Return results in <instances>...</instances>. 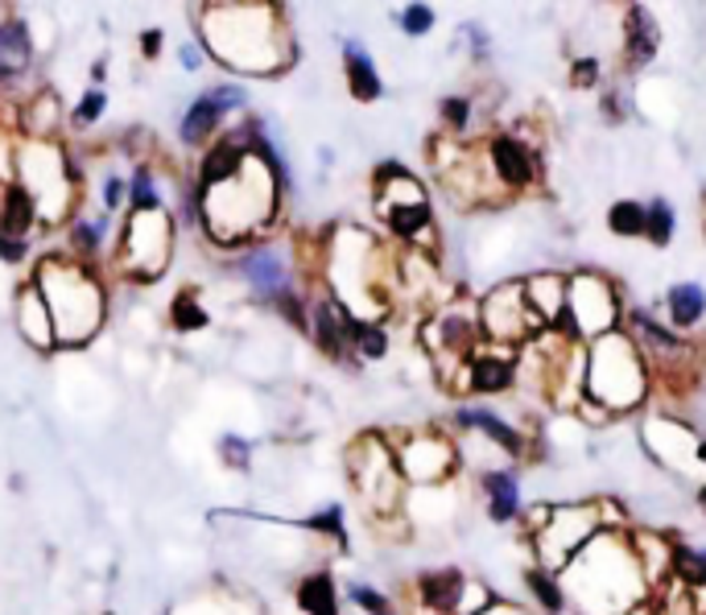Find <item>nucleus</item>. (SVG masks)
<instances>
[{
    "mask_svg": "<svg viewBox=\"0 0 706 615\" xmlns=\"http://www.w3.org/2000/svg\"><path fill=\"white\" fill-rule=\"evenodd\" d=\"M471 116H475V99H471V95H442V99H439L442 137L459 141V137H463V132L471 128Z\"/></svg>",
    "mask_w": 706,
    "mask_h": 615,
    "instance_id": "nucleus-37",
    "label": "nucleus"
},
{
    "mask_svg": "<svg viewBox=\"0 0 706 615\" xmlns=\"http://www.w3.org/2000/svg\"><path fill=\"white\" fill-rule=\"evenodd\" d=\"M624 301L612 277L603 273H570L566 277V315L554 322V335L566 343H596L603 335L624 331Z\"/></svg>",
    "mask_w": 706,
    "mask_h": 615,
    "instance_id": "nucleus-7",
    "label": "nucleus"
},
{
    "mask_svg": "<svg viewBox=\"0 0 706 615\" xmlns=\"http://www.w3.org/2000/svg\"><path fill=\"white\" fill-rule=\"evenodd\" d=\"M480 327H484V343L496 348H529L534 339L546 335V327L534 318L529 301H525V282H500L492 285L480 298Z\"/></svg>",
    "mask_w": 706,
    "mask_h": 615,
    "instance_id": "nucleus-11",
    "label": "nucleus"
},
{
    "mask_svg": "<svg viewBox=\"0 0 706 615\" xmlns=\"http://www.w3.org/2000/svg\"><path fill=\"white\" fill-rule=\"evenodd\" d=\"M207 92L220 99L228 116H235V112H249V104H252V99H249V87H244V83H211Z\"/></svg>",
    "mask_w": 706,
    "mask_h": 615,
    "instance_id": "nucleus-45",
    "label": "nucleus"
},
{
    "mask_svg": "<svg viewBox=\"0 0 706 615\" xmlns=\"http://www.w3.org/2000/svg\"><path fill=\"white\" fill-rule=\"evenodd\" d=\"M285 182L261 158H252L232 182L199 199V227L220 248H249L265 236L282 211Z\"/></svg>",
    "mask_w": 706,
    "mask_h": 615,
    "instance_id": "nucleus-3",
    "label": "nucleus"
},
{
    "mask_svg": "<svg viewBox=\"0 0 706 615\" xmlns=\"http://www.w3.org/2000/svg\"><path fill=\"white\" fill-rule=\"evenodd\" d=\"M310 343L318 348V356H327L330 363H356L351 360V348H347L344 306L330 298V294L310 298Z\"/></svg>",
    "mask_w": 706,
    "mask_h": 615,
    "instance_id": "nucleus-21",
    "label": "nucleus"
},
{
    "mask_svg": "<svg viewBox=\"0 0 706 615\" xmlns=\"http://www.w3.org/2000/svg\"><path fill=\"white\" fill-rule=\"evenodd\" d=\"M677 236V211L670 199H649L644 203V240L653 248H670Z\"/></svg>",
    "mask_w": 706,
    "mask_h": 615,
    "instance_id": "nucleus-35",
    "label": "nucleus"
},
{
    "mask_svg": "<svg viewBox=\"0 0 706 615\" xmlns=\"http://www.w3.org/2000/svg\"><path fill=\"white\" fill-rule=\"evenodd\" d=\"M215 455L228 471H249L252 467V442L244 434H220L215 438Z\"/></svg>",
    "mask_w": 706,
    "mask_h": 615,
    "instance_id": "nucleus-41",
    "label": "nucleus"
},
{
    "mask_svg": "<svg viewBox=\"0 0 706 615\" xmlns=\"http://www.w3.org/2000/svg\"><path fill=\"white\" fill-rule=\"evenodd\" d=\"M599 83H603V63H599V59L582 54V59L570 63V87H575V92H596Z\"/></svg>",
    "mask_w": 706,
    "mask_h": 615,
    "instance_id": "nucleus-44",
    "label": "nucleus"
},
{
    "mask_svg": "<svg viewBox=\"0 0 706 615\" xmlns=\"http://www.w3.org/2000/svg\"><path fill=\"white\" fill-rule=\"evenodd\" d=\"M128 211H166V194L157 187L149 161H133L128 170Z\"/></svg>",
    "mask_w": 706,
    "mask_h": 615,
    "instance_id": "nucleus-34",
    "label": "nucleus"
},
{
    "mask_svg": "<svg viewBox=\"0 0 706 615\" xmlns=\"http://www.w3.org/2000/svg\"><path fill=\"white\" fill-rule=\"evenodd\" d=\"M104 83H108V59L92 63V87H104Z\"/></svg>",
    "mask_w": 706,
    "mask_h": 615,
    "instance_id": "nucleus-50",
    "label": "nucleus"
},
{
    "mask_svg": "<svg viewBox=\"0 0 706 615\" xmlns=\"http://www.w3.org/2000/svg\"><path fill=\"white\" fill-rule=\"evenodd\" d=\"M608 529V505H558L549 508V521L537 529L534 541L537 566L562 574L599 533Z\"/></svg>",
    "mask_w": 706,
    "mask_h": 615,
    "instance_id": "nucleus-10",
    "label": "nucleus"
},
{
    "mask_svg": "<svg viewBox=\"0 0 706 615\" xmlns=\"http://www.w3.org/2000/svg\"><path fill=\"white\" fill-rule=\"evenodd\" d=\"M137 46H141L145 63H157V59H161V46H166V30H161V25H149V30H141Z\"/></svg>",
    "mask_w": 706,
    "mask_h": 615,
    "instance_id": "nucleus-49",
    "label": "nucleus"
},
{
    "mask_svg": "<svg viewBox=\"0 0 706 615\" xmlns=\"http://www.w3.org/2000/svg\"><path fill=\"white\" fill-rule=\"evenodd\" d=\"M306 529L318 537H330L339 550H347V517H344V505H327V508H318L314 517H306Z\"/></svg>",
    "mask_w": 706,
    "mask_h": 615,
    "instance_id": "nucleus-39",
    "label": "nucleus"
},
{
    "mask_svg": "<svg viewBox=\"0 0 706 615\" xmlns=\"http://www.w3.org/2000/svg\"><path fill=\"white\" fill-rule=\"evenodd\" d=\"M703 236H706V194H703Z\"/></svg>",
    "mask_w": 706,
    "mask_h": 615,
    "instance_id": "nucleus-53",
    "label": "nucleus"
},
{
    "mask_svg": "<svg viewBox=\"0 0 706 615\" xmlns=\"http://www.w3.org/2000/svg\"><path fill=\"white\" fill-rule=\"evenodd\" d=\"M13 322H17V335H21V339H25L33 351H54V348H59V339H54V318H50V306H46V294H42V285L33 282V273L21 285H17Z\"/></svg>",
    "mask_w": 706,
    "mask_h": 615,
    "instance_id": "nucleus-17",
    "label": "nucleus"
},
{
    "mask_svg": "<svg viewBox=\"0 0 706 615\" xmlns=\"http://www.w3.org/2000/svg\"><path fill=\"white\" fill-rule=\"evenodd\" d=\"M418 343L430 356L434 372L442 380H459L463 363L484 348V327H480V301L455 298V301H442L434 315L422 318L418 327Z\"/></svg>",
    "mask_w": 706,
    "mask_h": 615,
    "instance_id": "nucleus-8",
    "label": "nucleus"
},
{
    "mask_svg": "<svg viewBox=\"0 0 706 615\" xmlns=\"http://www.w3.org/2000/svg\"><path fill=\"white\" fill-rule=\"evenodd\" d=\"M439 25V13H434V4H425V0H413L405 4L401 13H397V30L405 33V38H430Z\"/></svg>",
    "mask_w": 706,
    "mask_h": 615,
    "instance_id": "nucleus-40",
    "label": "nucleus"
},
{
    "mask_svg": "<svg viewBox=\"0 0 706 615\" xmlns=\"http://www.w3.org/2000/svg\"><path fill=\"white\" fill-rule=\"evenodd\" d=\"M517 380H520V351L484 343V348L463 363L455 393L459 396H500V393H513Z\"/></svg>",
    "mask_w": 706,
    "mask_h": 615,
    "instance_id": "nucleus-15",
    "label": "nucleus"
},
{
    "mask_svg": "<svg viewBox=\"0 0 706 615\" xmlns=\"http://www.w3.org/2000/svg\"><path fill=\"white\" fill-rule=\"evenodd\" d=\"M706 318V289L698 282H677L665 294V327L674 331H694Z\"/></svg>",
    "mask_w": 706,
    "mask_h": 615,
    "instance_id": "nucleus-29",
    "label": "nucleus"
},
{
    "mask_svg": "<svg viewBox=\"0 0 706 615\" xmlns=\"http://www.w3.org/2000/svg\"><path fill=\"white\" fill-rule=\"evenodd\" d=\"M694 463H703L706 467V438H698V446H694Z\"/></svg>",
    "mask_w": 706,
    "mask_h": 615,
    "instance_id": "nucleus-51",
    "label": "nucleus"
},
{
    "mask_svg": "<svg viewBox=\"0 0 706 615\" xmlns=\"http://www.w3.org/2000/svg\"><path fill=\"white\" fill-rule=\"evenodd\" d=\"M294 603H298L302 615H344L339 612V586H335L330 570L302 574L298 586H294Z\"/></svg>",
    "mask_w": 706,
    "mask_h": 615,
    "instance_id": "nucleus-30",
    "label": "nucleus"
},
{
    "mask_svg": "<svg viewBox=\"0 0 706 615\" xmlns=\"http://www.w3.org/2000/svg\"><path fill=\"white\" fill-rule=\"evenodd\" d=\"M525 586H529V595H534V607L541 615H562L566 612V586H562V574H554L546 566H529L525 570Z\"/></svg>",
    "mask_w": 706,
    "mask_h": 615,
    "instance_id": "nucleus-32",
    "label": "nucleus"
},
{
    "mask_svg": "<svg viewBox=\"0 0 706 615\" xmlns=\"http://www.w3.org/2000/svg\"><path fill=\"white\" fill-rule=\"evenodd\" d=\"M653 389V368L636 348V339L628 331H612L587 343V401L582 413L591 422L620 417L644 405V396Z\"/></svg>",
    "mask_w": 706,
    "mask_h": 615,
    "instance_id": "nucleus-5",
    "label": "nucleus"
},
{
    "mask_svg": "<svg viewBox=\"0 0 706 615\" xmlns=\"http://www.w3.org/2000/svg\"><path fill=\"white\" fill-rule=\"evenodd\" d=\"M392 450H397V467L409 488H439L459 471V446L442 438L439 430H413Z\"/></svg>",
    "mask_w": 706,
    "mask_h": 615,
    "instance_id": "nucleus-13",
    "label": "nucleus"
},
{
    "mask_svg": "<svg viewBox=\"0 0 706 615\" xmlns=\"http://www.w3.org/2000/svg\"><path fill=\"white\" fill-rule=\"evenodd\" d=\"M347 475H351V488L360 496L368 512L377 521H397L401 508L409 500V484L401 479L397 467V450L384 434H360V438L347 446Z\"/></svg>",
    "mask_w": 706,
    "mask_h": 615,
    "instance_id": "nucleus-6",
    "label": "nucleus"
},
{
    "mask_svg": "<svg viewBox=\"0 0 706 615\" xmlns=\"http://www.w3.org/2000/svg\"><path fill=\"white\" fill-rule=\"evenodd\" d=\"M228 120H232V116L223 112V104L203 87V92L182 108V116H178V145L190 149V153H194V149L203 153L207 145H215L223 132H228Z\"/></svg>",
    "mask_w": 706,
    "mask_h": 615,
    "instance_id": "nucleus-18",
    "label": "nucleus"
},
{
    "mask_svg": "<svg viewBox=\"0 0 706 615\" xmlns=\"http://www.w3.org/2000/svg\"><path fill=\"white\" fill-rule=\"evenodd\" d=\"M496 607V591L484 583V579H467L463 586V600H459L455 615H487Z\"/></svg>",
    "mask_w": 706,
    "mask_h": 615,
    "instance_id": "nucleus-42",
    "label": "nucleus"
},
{
    "mask_svg": "<svg viewBox=\"0 0 706 615\" xmlns=\"http://www.w3.org/2000/svg\"><path fill=\"white\" fill-rule=\"evenodd\" d=\"M203 50L232 75H285L298 63V38L282 4H203L194 17Z\"/></svg>",
    "mask_w": 706,
    "mask_h": 615,
    "instance_id": "nucleus-1",
    "label": "nucleus"
},
{
    "mask_svg": "<svg viewBox=\"0 0 706 615\" xmlns=\"http://www.w3.org/2000/svg\"><path fill=\"white\" fill-rule=\"evenodd\" d=\"M99 203H104V215H112V211H128V174L99 178Z\"/></svg>",
    "mask_w": 706,
    "mask_h": 615,
    "instance_id": "nucleus-43",
    "label": "nucleus"
},
{
    "mask_svg": "<svg viewBox=\"0 0 706 615\" xmlns=\"http://www.w3.org/2000/svg\"><path fill=\"white\" fill-rule=\"evenodd\" d=\"M694 500H698V508H703V517H706V484L698 491H694Z\"/></svg>",
    "mask_w": 706,
    "mask_h": 615,
    "instance_id": "nucleus-52",
    "label": "nucleus"
},
{
    "mask_svg": "<svg viewBox=\"0 0 706 615\" xmlns=\"http://www.w3.org/2000/svg\"><path fill=\"white\" fill-rule=\"evenodd\" d=\"M108 227H112V215H75V220L66 223V248L63 253L78 265H92L99 268L104 265V248H108Z\"/></svg>",
    "mask_w": 706,
    "mask_h": 615,
    "instance_id": "nucleus-26",
    "label": "nucleus"
},
{
    "mask_svg": "<svg viewBox=\"0 0 706 615\" xmlns=\"http://www.w3.org/2000/svg\"><path fill=\"white\" fill-rule=\"evenodd\" d=\"M33 282L42 285V294H46L59 348L78 351L104 331V322H108V285L99 277V268L78 265L59 248V253H42L33 261Z\"/></svg>",
    "mask_w": 706,
    "mask_h": 615,
    "instance_id": "nucleus-4",
    "label": "nucleus"
},
{
    "mask_svg": "<svg viewBox=\"0 0 706 615\" xmlns=\"http://www.w3.org/2000/svg\"><path fill=\"white\" fill-rule=\"evenodd\" d=\"M525 301H529L537 322L546 331H554V322L566 315V277L562 273H534V277H525Z\"/></svg>",
    "mask_w": 706,
    "mask_h": 615,
    "instance_id": "nucleus-28",
    "label": "nucleus"
},
{
    "mask_svg": "<svg viewBox=\"0 0 706 615\" xmlns=\"http://www.w3.org/2000/svg\"><path fill=\"white\" fill-rule=\"evenodd\" d=\"M30 256H33L30 240H13V236H4V232H0V261H4V265L21 268Z\"/></svg>",
    "mask_w": 706,
    "mask_h": 615,
    "instance_id": "nucleus-47",
    "label": "nucleus"
},
{
    "mask_svg": "<svg viewBox=\"0 0 706 615\" xmlns=\"http://www.w3.org/2000/svg\"><path fill=\"white\" fill-rule=\"evenodd\" d=\"M344 83H347V95H351L356 104H377L380 95H384L380 66L360 38H344Z\"/></svg>",
    "mask_w": 706,
    "mask_h": 615,
    "instance_id": "nucleus-24",
    "label": "nucleus"
},
{
    "mask_svg": "<svg viewBox=\"0 0 706 615\" xmlns=\"http://www.w3.org/2000/svg\"><path fill=\"white\" fill-rule=\"evenodd\" d=\"M166 318H170V331H178V335H194V331H207V327H211V310H207L203 294H199L194 285H182V289L173 294Z\"/></svg>",
    "mask_w": 706,
    "mask_h": 615,
    "instance_id": "nucleus-31",
    "label": "nucleus"
},
{
    "mask_svg": "<svg viewBox=\"0 0 706 615\" xmlns=\"http://www.w3.org/2000/svg\"><path fill=\"white\" fill-rule=\"evenodd\" d=\"M17 116H21V120H17V132H21L25 141H59L66 128V108L50 83H42L38 92L25 95Z\"/></svg>",
    "mask_w": 706,
    "mask_h": 615,
    "instance_id": "nucleus-19",
    "label": "nucleus"
},
{
    "mask_svg": "<svg viewBox=\"0 0 706 615\" xmlns=\"http://www.w3.org/2000/svg\"><path fill=\"white\" fill-rule=\"evenodd\" d=\"M484 161L492 187L500 190L504 199L534 194L541 187V149L520 128H496L484 141Z\"/></svg>",
    "mask_w": 706,
    "mask_h": 615,
    "instance_id": "nucleus-12",
    "label": "nucleus"
},
{
    "mask_svg": "<svg viewBox=\"0 0 706 615\" xmlns=\"http://www.w3.org/2000/svg\"><path fill=\"white\" fill-rule=\"evenodd\" d=\"M480 491H484L487 517L496 524L520 521L525 512V500H520V479L508 467H492V471L480 475Z\"/></svg>",
    "mask_w": 706,
    "mask_h": 615,
    "instance_id": "nucleus-27",
    "label": "nucleus"
},
{
    "mask_svg": "<svg viewBox=\"0 0 706 615\" xmlns=\"http://www.w3.org/2000/svg\"><path fill=\"white\" fill-rule=\"evenodd\" d=\"M108 116V92L104 87H87V92L75 99V108L66 112V125L71 128H95Z\"/></svg>",
    "mask_w": 706,
    "mask_h": 615,
    "instance_id": "nucleus-38",
    "label": "nucleus"
},
{
    "mask_svg": "<svg viewBox=\"0 0 706 615\" xmlns=\"http://www.w3.org/2000/svg\"><path fill=\"white\" fill-rule=\"evenodd\" d=\"M670 579H674V586H682V591H706V550L686 545V541H674Z\"/></svg>",
    "mask_w": 706,
    "mask_h": 615,
    "instance_id": "nucleus-33",
    "label": "nucleus"
},
{
    "mask_svg": "<svg viewBox=\"0 0 706 615\" xmlns=\"http://www.w3.org/2000/svg\"><path fill=\"white\" fill-rule=\"evenodd\" d=\"M459 426L463 430H475V434H484L504 458H513V463H525L529 458V434L520 426H513L504 413L496 410H484V405H467V410H459Z\"/></svg>",
    "mask_w": 706,
    "mask_h": 615,
    "instance_id": "nucleus-20",
    "label": "nucleus"
},
{
    "mask_svg": "<svg viewBox=\"0 0 706 615\" xmlns=\"http://www.w3.org/2000/svg\"><path fill=\"white\" fill-rule=\"evenodd\" d=\"M661 50V25L653 9L644 4H628L624 13V66L628 71H644V66L657 59Z\"/></svg>",
    "mask_w": 706,
    "mask_h": 615,
    "instance_id": "nucleus-23",
    "label": "nucleus"
},
{
    "mask_svg": "<svg viewBox=\"0 0 706 615\" xmlns=\"http://www.w3.org/2000/svg\"><path fill=\"white\" fill-rule=\"evenodd\" d=\"M38 227H46L42 211H38V199L17 178L0 182V232L13 240H33Z\"/></svg>",
    "mask_w": 706,
    "mask_h": 615,
    "instance_id": "nucleus-25",
    "label": "nucleus"
},
{
    "mask_svg": "<svg viewBox=\"0 0 706 615\" xmlns=\"http://www.w3.org/2000/svg\"><path fill=\"white\" fill-rule=\"evenodd\" d=\"M178 223L170 211H125L120 244H116V273L137 285L157 282L173 261Z\"/></svg>",
    "mask_w": 706,
    "mask_h": 615,
    "instance_id": "nucleus-9",
    "label": "nucleus"
},
{
    "mask_svg": "<svg viewBox=\"0 0 706 615\" xmlns=\"http://www.w3.org/2000/svg\"><path fill=\"white\" fill-rule=\"evenodd\" d=\"M38 63V42H33V21L17 9H4L0 17V95H9Z\"/></svg>",
    "mask_w": 706,
    "mask_h": 615,
    "instance_id": "nucleus-16",
    "label": "nucleus"
},
{
    "mask_svg": "<svg viewBox=\"0 0 706 615\" xmlns=\"http://www.w3.org/2000/svg\"><path fill=\"white\" fill-rule=\"evenodd\" d=\"M207 59H211V54L203 50V42H199V38H190V42H182V46H178V66H182L187 75H199V71L207 66Z\"/></svg>",
    "mask_w": 706,
    "mask_h": 615,
    "instance_id": "nucleus-46",
    "label": "nucleus"
},
{
    "mask_svg": "<svg viewBox=\"0 0 706 615\" xmlns=\"http://www.w3.org/2000/svg\"><path fill=\"white\" fill-rule=\"evenodd\" d=\"M235 273L244 277V285H249L252 298L261 301V306H273L285 289H298V282H294V265H289L285 248L265 244V240L240 248V256H235Z\"/></svg>",
    "mask_w": 706,
    "mask_h": 615,
    "instance_id": "nucleus-14",
    "label": "nucleus"
},
{
    "mask_svg": "<svg viewBox=\"0 0 706 615\" xmlns=\"http://www.w3.org/2000/svg\"><path fill=\"white\" fill-rule=\"evenodd\" d=\"M608 232L615 240H644V203L641 199H615L608 206Z\"/></svg>",
    "mask_w": 706,
    "mask_h": 615,
    "instance_id": "nucleus-36",
    "label": "nucleus"
},
{
    "mask_svg": "<svg viewBox=\"0 0 706 615\" xmlns=\"http://www.w3.org/2000/svg\"><path fill=\"white\" fill-rule=\"evenodd\" d=\"M566 603H579L582 615H624L649 603V579H644L632 533L603 529L587 550L562 570Z\"/></svg>",
    "mask_w": 706,
    "mask_h": 615,
    "instance_id": "nucleus-2",
    "label": "nucleus"
},
{
    "mask_svg": "<svg viewBox=\"0 0 706 615\" xmlns=\"http://www.w3.org/2000/svg\"><path fill=\"white\" fill-rule=\"evenodd\" d=\"M599 112H603V120H612V125H620V120L628 116L624 92H615V87H608V92L599 95Z\"/></svg>",
    "mask_w": 706,
    "mask_h": 615,
    "instance_id": "nucleus-48",
    "label": "nucleus"
},
{
    "mask_svg": "<svg viewBox=\"0 0 706 615\" xmlns=\"http://www.w3.org/2000/svg\"><path fill=\"white\" fill-rule=\"evenodd\" d=\"M463 586H467V574L459 566H439L418 574L413 579V603L422 607L418 615H455Z\"/></svg>",
    "mask_w": 706,
    "mask_h": 615,
    "instance_id": "nucleus-22",
    "label": "nucleus"
}]
</instances>
